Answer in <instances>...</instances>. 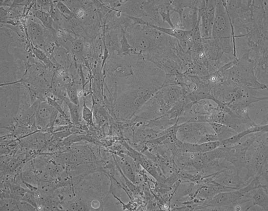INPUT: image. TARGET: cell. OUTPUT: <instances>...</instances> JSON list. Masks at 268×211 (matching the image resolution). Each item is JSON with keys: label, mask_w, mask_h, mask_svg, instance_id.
Listing matches in <instances>:
<instances>
[{"label": "cell", "mask_w": 268, "mask_h": 211, "mask_svg": "<svg viewBox=\"0 0 268 211\" xmlns=\"http://www.w3.org/2000/svg\"><path fill=\"white\" fill-rule=\"evenodd\" d=\"M240 173L234 167L210 175V177L218 184L237 190L248 184L244 177L240 176Z\"/></svg>", "instance_id": "9c48e42d"}, {"label": "cell", "mask_w": 268, "mask_h": 211, "mask_svg": "<svg viewBox=\"0 0 268 211\" xmlns=\"http://www.w3.org/2000/svg\"><path fill=\"white\" fill-rule=\"evenodd\" d=\"M235 38L245 37L254 26L252 0H226Z\"/></svg>", "instance_id": "6da1fadb"}, {"label": "cell", "mask_w": 268, "mask_h": 211, "mask_svg": "<svg viewBox=\"0 0 268 211\" xmlns=\"http://www.w3.org/2000/svg\"><path fill=\"white\" fill-rule=\"evenodd\" d=\"M35 3V2H34ZM32 12H30L33 15V17L37 19L46 28L55 30L53 28L54 20L49 13L37 10L34 5L32 7Z\"/></svg>", "instance_id": "44dd1931"}, {"label": "cell", "mask_w": 268, "mask_h": 211, "mask_svg": "<svg viewBox=\"0 0 268 211\" xmlns=\"http://www.w3.org/2000/svg\"><path fill=\"white\" fill-rule=\"evenodd\" d=\"M19 200L11 196H0V211H18Z\"/></svg>", "instance_id": "cb8c5ba5"}, {"label": "cell", "mask_w": 268, "mask_h": 211, "mask_svg": "<svg viewBox=\"0 0 268 211\" xmlns=\"http://www.w3.org/2000/svg\"><path fill=\"white\" fill-rule=\"evenodd\" d=\"M202 42L208 60L218 59L225 54L216 39L212 37L202 39Z\"/></svg>", "instance_id": "5bb4252c"}, {"label": "cell", "mask_w": 268, "mask_h": 211, "mask_svg": "<svg viewBox=\"0 0 268 211\" xmlns=\"http://www.w3.org/2000/svg\"><path fill=\"white\" fill-rule=\"evenodd\" d=\"M268 125L256 126L237 133L232 137L220 142V146L224 147H232L235 145L243 137L247 134L256 132H268Z\"/></svg>", "instance_id": "9a60e30c"}, {"label": "cell", "mask_w": 268, "mask_h": 211, "mask_svg": "<svg viewBox=\"0 0 268 211\" xmlns=\"http://www.w3.org/2000/svg\"><path fill=\"white\" fill-rule=\"evenodd\" d=\"M77 84H69L65 85L67 97L74 104L80 106L79 97L78 96V87Z\"/></svg>", "instance_id": "d4e9b609"}, {"label": "cell", "mask_w": 268, "mask_h": 211, "mask_svg": "<svg viewBox=\"0 0 268 211\" xmlns=\"http://www.w3.org/2000/svg\"><path fill=\"white\" fill-rule=\"evenodd\" d=\"M36 209L28 202L19 200L18 205V211H36Z\"/></svg>", "instance_id": "f546056e"}, {"label": "cell", "mask_w": 268, "mask_h": 211, "mask_svg": "<svg viewBox=\"0 0 268 211\" xmlns=\"http://www.w3.org/2000/svg\"><path fill=\"white\" fill-rule=\"evenodd\" d=\"M224 80H227L243 87L266 88L268 86L260 83L255 76L252 62L248 53L238 58L237 62L224 74Z\"/></svg>", "instance_id": "3957f363"}, {"label": "cell", "mask_w": 268, "mask_h": 211, "mask_svg": "<svg viewBox=\"0 0 268 211\" xmlns=\"http://www.w3.org/2000/svg\"><path fill=\"white\" fill-rule=\"evenodd\" d=\"M268 132H263L253 141L246 152L247 173L245 181L248 183L259 176L261 170L268 159Z\"/></svg>", "instance_id": "7a4b0ae2"}, {"label": "cell", "mask_w": 268, "mask_h": 211, "mask_svg": "<svg viewBox=\"0 0 268 211\" xmlns=\"http://www.w3.org/2000/svg\"><path fill=\"white\" fill-rule=\"evenodd\" d=\"M152 27L176 39L179 42L188 39L189 31L184 30L177 28H165L154 24H149Z\"/></svg>", "instance_id": "ac0fdd59"}, {"label": "cell", "mask_w": 268, "mask_h": 211, "mask_svg": "<svg viewBox=\"0 0 268 211\" xmlns=\"http://www.w3.org/2000/svg\"><path fill=\"white\" fill-rule=\"evenodd\" d=\"M233 167L234 166L227 159L219 158L207 163L202 172L205 176L210 175Z\"/></svg>", "instance_id": "2e32d148"}, {"label": "cell", "mask_w": 268, "mask_h": 211, "mask_svg": "<svg viewBox=\"0 0 268 211\" xmlns=\"http://www.w3.org/2000/svg\"><path fill=\"white\" fill-rule=\"evenodd\" d=\"M59 112L46 100L41 101L38 107L36 116L35 125L40 131L48 130L52 133L54 123Z\"/></svg>", "instance_id": "ba28073f"}, {"label": "cell", "mask_w": 268, "mask_h": 211, "mask_svg": "<svg viewBox=\"0 0 268 211\" xmlns=\"http://www.w3.org/2000/svg\"><path fill=\"white\" fill-rule=\"evenodd\" d=\"M249 115L257 125L268 124V100L253 103L247 107Z\"/></svg>", "instance_id": "30bf717a"}, {"label": "cell", "mask_w": 268, "mask_h": 211, "mask_svg": "<svg viewBox=\"0 0 268 211\" xmlns=\"http://www.w3.org/2000/svg\"><path fill=\"white\" fill-rule=\"evenodd\" d=\"M156 65L161 69L165 75H178L182 73L179 64L170 58L162 59Z\"/></svg>", "instance_id": "e0dca14e"}, {"label": "cell", "mask_w": 268, "mask_h": 211, "mask_svg": "<svg viewBox=\"0 0 268 211\" xmlns=\"http://www.w3.org/2000/svg\"><path fill=\"white\" fill-rule=\"evenodd\" d=\"M220 106L214 100L203 99L193 102L191 112L194 115H211L216 112Z\"/></svg>", "instance_id": "4fadbf2b"}, {"label": "cell", "mask_w": 268, "mask_h": 211, "mask_svg": "<svg viewBox=\"0 0 268 211\" xmlns=\"http://www.w3.org/2000/svg\"><path fill=\"white\" fill-rule=\"evenodd\" d=\"M21 175L25 182L37 187L39 179L33 170H23L21 173Z\"/></svg>", "instance_id": "484cf974"}, {"label": "cell", "mask_w": 268, "mask_h": 211, "mask_svg": "<svg viewBox=\"0 0 268 211\" xmlns=\"http://www.w3.org/2000/svg\"><path fill=\"white\" fill-rule=\"evenodd\" d=\"M206 11L209 23L213 25L215 16L216 0H206Z\"/></svg>", "instance_id": "4316f807"}, {"label": "cell", "mask_w": 268, "mask_h": 211, "mask_svg": "<svg viewBox=\"0 0 268 211\" xmlns=\"http://www.w3.org/2000/svg\"><path fill=\"white\" fill-rule=\"evenodd\" d=\"M212 37L219 39H232L231 22L226 8V0H216Z\"/></svg>", "instance_id": "8992f818"}, {"label": "cell", "mask_w": 268, "mask_h": 211, "mask_svg": "<svg viewBox=\"0 0 268 211\" xmlns=\"http://www.w3.org/2000/svg\"><path fill=\"white\" fill-rule=\"evenodd\" d=\"M268 53L259 55L250 60L253 63V71L257 80L268 86Z\"/></svg>", "instance_id": "8fae6325"}, {"label": "cell", "mask_w": 268, "mask_h": 211, "mask_svg": "<svg viewBox=\"0 0 268 211\" xmlns=\"http://www.w3.org/2000/svg\"><path fill=\"white\" fill-rule=\"evenodd\" d=\"M247 197L252 201V205L260 207L264 211L268 209V185L249 191Z\"/></svg>", "instance_id": "7c38bea8"}, {"label": "cell", "mask_w": 268, "mask_h": 211, "mask_svg": "<svg viewBox=\"0 0 268 211\" xmlns=\"http://www.w3.org/2000/svg\"><path fill=\"white\" fill-rule=\"evenodd\" d=\"M63 101L67 106L70 119L73 125L79 127H82L83 124H82L81 122V106L72 103L68 99V97L64 98Z\"/></svg>", "instance_id": "ffe728a7"}, {"label": "cell", "mask_w": 268, "mask_h": 211, "mask_svg": "<svg viewBox=\"0 0 268 211\" xmlns=\"http://www.w3.org/2000/svg\"><path fill=\"white\" fill-rule=\"evenodd\" d=\"M154 97L166 113L174 105L184 99V94L180 86L171 85L163 86Z\"/></svg>", "instance_id": "52a82bcc"}, {"label": "cell", "mask_w": 268, "mask_h": 211, "mask_svg": "<svg viewBox=\"0 0 268 211\" xmlns=\"http://www.w3.org/2000/svg\"><path fill=\"white\" fill-rule=\"evenodd\" d=\"M171 0H157L158 11L163 23L166 22L171 27L175 28L171 18Z\"/></svg>", "instance_id": "d6986e66"}, {"label": "cell", "mask_w": 268, "mask_h": 211, "mask_svg": "<svg viewBox=\"0 0 268 211\" xmlns=\"http://www.w3.org/2000/svg\"><path fill=\"white\" fill-rule=\"evenodd\" d=\"M21 200L25 201L33 206L37 210V203L34 195V192L28 191L22 196Z\"/></svg>", "instance_id": "f1b7e54d"}, {"label": "cell", "mask_w": 268, "mask_h": 211, "mask_svg": "<svg viewBox=\"0 0 268 211\" xmlns=\"http://www.w3.org/2000/svg\"><path fill=\"white\" fill-rule=\"evenodd\" d=\"M201 3L202 0H171V12H176L179 18L175 27L190 31L199 25V8Z\"/></svg>", "instance_id": "277c9868"}, {"label": "cell", "mask_w": 268, "mask_h": 211, "mask_svg": "<svg viewBox=\"0 0 268 211\" xmlns=\"http://www.w3.org/2000/svg\"><path fill=\"white\" fill-rule=\"evenodd\" d=\"M178 125L177 137L183 142L201 144L203 137L206 134L215 133L207 122L187 121Z\"/></svg>", "instance_id": "5b68a950"}, {"label": "cell", "mask_w": 268, "mask_h": 211, "mask_svg": "<svg viewBox=\"0 0 268 211\" xmlns=\"http://www.w3.org/2000/svg\"><path fill=\"white\" fill-rule=\"evenodd\" d=\"M54 2L60 13L66 19L70 20L75 17L73 12L62 1H54Z\"/></svg>", "instance_id": "83f0119b"}, {"label": "cell", "mask_w": 268, "mask_h": 211, "mask_svg": "<svg viewBox=\"0 0 268 211\" xmlns=\"http://www.w3.org/2000/svg\"><path fill=\"white\" fill-rule=\"evenodd\" d=\"M65 210L89 211V209L87 202L76 195L67 203L65 206Z\"/></svg>", "instance_id": "603a6c76"}, {"label": "cell", "mask_w": 268, "mask_h": 211, "mask_svg": "<svg viewBox=\"0 0 268 211\" xmlns=\"http://www.w3.org/2000/svg\"><path fill=\"white\" fill-rule=\"evenodd\" d=\"M31 44L32 53L35 58L48 68L56 71L54 65L46 53L40 48L34 46L31 42Z\"/></svg>", "instance_id": "7402d4cb"}]
</instances>
